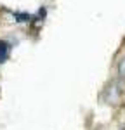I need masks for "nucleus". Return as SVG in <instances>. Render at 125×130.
<instances>
[{
	"instance_id": "nucleus-3",
	"label": "nucleus",
	"mask_w": 125,
	"mask_h": 130,
	"mask_svg": "<svg viewBox=\"0 0 125 130\" xmlns=\"http://www.w3.org/2000/svg\"><path fill=\"white\" fill-rule=\"evenodd\" d=\"M118 75H120L122 78H125V56L118 61Z\"/></svg>"
},
{
	"instance_id": "nucleus-2",
	"label": "nucleus",
	"mask_w": 125,
	"mask_h": 130,
	"mask_svg": "<svg viewBox=\"0 0 125 130\" xmlns=\"http://www.w3.org/2000/svg\"><path fill=\"white\" fill-rule=\"evenodd\" d=\"M10 56V45L5 40H0V64H4Z\"/></svg>"
},
{
	"instance_id": "nucleus-1",
	"label": "nucleus",
	"mask_w": 125,
	"mask_h": 130,
	"mask_svg": "<svg viewBox=\"0 0 125 130\" xmlns=\"http://www.w3.org/2000/svg\"><path fill=\"white\" fill-rule=\"evenodd\" d=\"M122 95H123V92H122V87L116 83V82H113L110 87H106L104 89V94H103V99L106 104H118L120 102V99H122Z\"/></svg>"
}]
</instances>
